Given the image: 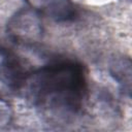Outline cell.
<instances>
[{
    "mask_svg": "<svg viewBox=\"0 0 132 132\" xmlns=\"http://www.w3.org/2000/svg\"><path fill=\"white\" fill-rule=\"evenodd\" d=\"M22 86L34 105L66 117L78 111L87 90L84 68L73 61L50 63L25 75Z\"/></svg>",
    "mask_w": 132,
    "mask_h": 132,
    "instance_id": "6da1fadb",
    "label": "cell"
},
{
    "mask_svg": "<svg viewBox=\"0 0 132 132\" xmlns=\"http://www.w3.org/2000/svg\"><path fill=\"white\" fill-rule=\"evenodd\" d=\"M9 32L20 42H34L41 36L40 20L36 12L22 10L9 23Z\"/></svg>",
    "mask_w": 132,
    "mask_h": 132,
    "instance_id": "7a4b0ae2",
    "label": "cell"
},
{
    "mask_svg": "<svg viewBox=\"0 0 132 132\" xmlns=\"http://www.w3.org/2000/svg\"><path fill=\"white\" fill-rule=\"evenodd\" d=\"M9 118H10V112H9L8 104L0 100V128L2 127V125H5L9 122Z\"/></svg>",
    "mask_w": 132,
    "mask_h": 132,
    "instance_id": "3957f363",
    "label": "cell"
}]
</instances>
